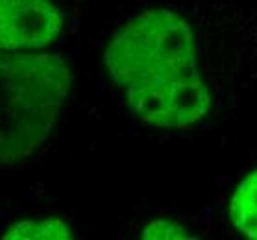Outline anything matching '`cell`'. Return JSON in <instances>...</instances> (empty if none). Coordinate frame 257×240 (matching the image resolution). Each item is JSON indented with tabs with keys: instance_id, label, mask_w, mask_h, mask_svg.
Segmentation results:
<instances>
[{
	"instance_id": "8992f818",
	"label": "cell",
	"mask_w": 257,
	"mask_h": 240,
	"mask_svg": "<svg viewBox=\"0 0 257 240\" xmlns=\"http://www.w3.org/2000/svg\"><path fill=\"white\" fill-rule=\"evenodd\" d=\"M143 238H189L187 229L178 222L170 220H154L143 229Z\"/></svg>"
},
{
	"instance_id": "6da1fadb",
	"label": "cell",
	"mask_w": 257,
	"mask_h": 240,
	"mask_svg": "<svg viewBox=\"0 0 257 240\" xmlns=\"http://www.w3.org/2000/svg\"><path fill=\"white\" fill-rule=\"evenodd\" d=\"M193 26L172 10H148L120 26L105 67L130 107L156 128H185L211 111Z\"/></svg>"
},
{
	"instance_id": "5b68a950",
	"label": "cell",
	"mask_w": 257,
	"mask_h": 240,
	"mask_svg": "<svg viewBox=\"0 0 257 240\" xmlns=\"http://www.w3.org/2000/svg\"><path fill=\"white\" fill-rule=\"evenodd\" d=\"M2 238H72V231L59 216L15 222L4 231Z\"/></svg>"
},
{
	"instance_id": "7a4b0ae2",
	"label": "cell",
	"mask_w": 257,
	"mask_h": 240,
	"mask_svg": "<svg viewBox=\"0 0 257 240\" xmlns=\"http://www.w3.org/2000/svg\"><path fill=\"white\" fill-rule=\"evenodd\" d=\"M70 71L56 54H4L2 58V161L28 157L48 137Z\"/></svg>"
},
{
	"instance_id": "3957f363",
	"label": "cell",
	"mask_w": 257,
	"mask_h": 240,
	"mask_svg": "<svg viewBox=\"0 0 257 240\" xmlns=\"http://www.w3.org/2000/svg\"><path fill=\"white\" fill-rule=\"evenodd\" d=\"M2 52L21 54L45 48L59 37L65 12L59 0H0Z\"/></svg>"
},
{
	"instance_id": "277c9868",
	"label": "cell",
	"mask_w": 257,
	"mask_h": 240,
	"mask_svg": "<svg viewBox=\"0 0 257 240\" xmlns=\"http://www.w3.org/2000/svg\"><path fill=\"white\" fill-rule=\"evenodd\" d=\"M229 214L237 231L250 238H257V170L233 192Z\"/></svg>"
}]
</instances>
